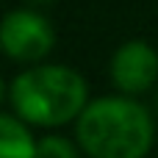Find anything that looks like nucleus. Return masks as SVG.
Segmentation results:
<instances>
[{
    "instance_id": "obj_1",
    "label": "nucleus",
    "mask_w": 158,
    "mask_h": 158,
    "mask_svg": "<svg viewBox=\"0 0 158 158\" xmlns=\"http://www.w3.org/2000/svg\"><path fill=\"white\" fill-rule=\"evenodd\" d=\"M75 136L89 158H144L153 147L156 125L150 111L131 94L100 97L75 119Z\"/></svg>"
},
{
    "instance_id": "obj_2",
    "label": "nucleus",
    "mask_w": 158,
    "mask_h": 158,
    "mask_svg": "<svg viewBox=\"0 0 158 158\" xmlns=\"http://www.w3.org/2000/svg\"><path fill=\"white\" fill-rule=\"evenodd\" d=\"M8 100L22 122L58 128L69 119H78L89 106V83L72 67L39 64L11 81Z\"/></svg>"
},
{
    "instance_id": "obj_3",
    "label": "nucleus",
    "mask_w": 158,
    "mask_h": 158,
    "mask_svg": "<svg viewBox=\"0 0 158 158\" xmlns=\"http://www.w3.org/2000/svg\"><path fill=\"white\" fill-rule=\"evenodd\" d=\"M53 44V25L33 8H14L0 19V50L14 61H42Z\"/></svg>"
},
{
    "instance_id": "obj_4",
    "label": "nucleus",
    "mask_w": 158,
    "mask_h": 158,
    "mask_svg": "<svg viewBox=\"0 0 158 158\" xmlns=\"http://www.w3.org/2000/svg\"><path fill=\"white\" fill-rule=\"evenodd\" d=\"M111 81L122 94H144L158 81V53L144 39H128L122 42L108 64Z\"/></svg>"
},
{
    "instance_id": "obj_5",
    "label": "nucleus",
    "mask_w": 158,
    "mask_h": 158,
    "mask_svg": "<svg viewBox=\"0 0 158 158\" xmlns=\"http://www.w3.org/2000/svg\"><path fill=\"white\" fill-rule=\"evenodd\" d=\"M36 139L28 131V122L19 117L0 114V158H33Z\"/></svg>"
},
{
    "instance_id": "obj_6",
    "label": "nucleus",
    "mask_w": 158,
    "mask_h": 158,
    "mask_svg": "<svg viewBox=\"0 0 158 158\" xmlns=\"http://www.w3.org/2000/svg\"><path fill=\"white\" fill-rule=\"evenodd\" d=\"M33 158H78V147L64 136H42Z\"/></svg>"
},
{
    "instance_id": "obj_7",
    "label": "nucleus",
    "mask_w": 158,
    "mask_h": 158,
    "mask_svg": "<svg viewBox=\"0 0 158 158\" xmlns=\"http://www.w3.org/2000/svg\"><path fill=\"white\" fill-rule=\"evenodd\" d=\"M28 3H31V6H50L53 0H28Z\"/></svg>"
},
{
    "instance_id": "obj_8",
    "label": "nucleus",
    "mask_w": 158,
    "mask_h": 158,
    "mask_svg": "<svg viewBox=\"0 0 158 158\" xmlns=\"http://www.w3.org/2000/svg\"><path fill=\"white\" fill-rule=\"evenodd\" d=\"M3 92H6V89H3V81H0V100H3Z\"/></svg>"
},
{
    "instance_id": "obj_9",
    "label": "nucleus",
    "mask_w": 158,
    "mask_h": 158,
    "mask_svg": "<svg viewBox=\"0 0 158 158\" xmlns=\"http://www.w3.org/2000/svg\"><path fill=\"white\" fill-rule=\"evenodd\" d=\"M156 111H158V94H156Z\"/></svg>"
}]
</instances>
